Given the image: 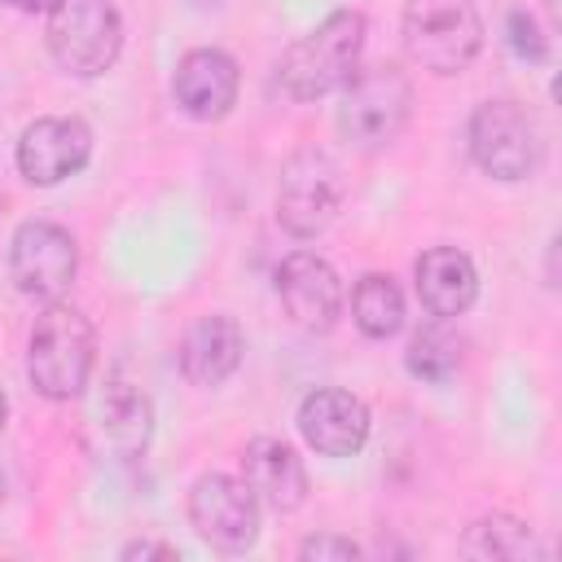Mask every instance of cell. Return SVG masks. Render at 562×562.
Instances as JSON below:
<instances>
[{"label":"cell","mask_w":562,"mask_h":562,"mask_svg":"<svg viewBox=\"0 0 562 562\" xmlns=\"http://www.w3.org/2000/svg\"><path fill=\"white\" fill-rule=\"evenodd\" d=\"M299 558L303 562H351L360 558V544H351L347 536H307L299 544Z\"/></svg>","instance_id":"obj_21"},{"label":"cell","mask_w":562,"mask_h":562,"mask_svg":"<svg viewBox=\"0 0 562 562\" xmlns=\"http://www.w3.org/2000/svg\"><path fill=\"white\" fill-rule=\"evenodd\" d=\"M88 430H92V443L114 457V461H132L149 448V435H154V404L145 391H136L132 382H105L101 395L92 400V413H88Z\"/></svg>","instance_id":"obj_12"},{"label":"cell","mask_w":562,"mask_h":562,"mask_svg":"<svg viewBox=\"0 0 562 562\" xmlns=\"http://www.w3.org/2000/svg\"><path fill=\"white\" fill-rule=\"evenodd\" d=\"M277 294H281L290 321L299 329H312V334H325L338 321V312H342V281L312 250H294V255L281 259V268H277Z\"/></svg>","instance_id":"obj_11"},{"label":"cell","mask_w":562,"mask_h":562,"mask_svg":"<svg viewBox=\"0 0 562 562\" xmlns=\"http://www.w3.org/2000/svg\"><path fill=\"white\" fill-rule=\"evenodd\" d=\"M413 114V83L400 66L378 61V66H356V75L342 83V105H338V132L360 145V149H386L400 140Z\"/></svg>","instance_id":"obj_3"},{"label":"cell","mask_w":562,"mask_h":562,"mask_svg":"<svg viewBox=\"0 0 562 562\" xmlns=\"http://www.w3.org/2000/svg\"><path fill=\"white\" fill-rule=\"evenodd\" d=\"M470 154L492 180H527L540 167V132L536 119L518 101H483L470 114Z\"/></svg>","instance_id":"obj_7"},{"label":"cell","mask_w":562,"mask_h":562,"mask_svg":"<svg viewBox=\"0 0 562 562\" xmlns=\"http://www.w3.org/2000/svg\"><path fill=\"white\" fill-rule=\"evenodd\" d=\"M404 48L430 75H461L483 48V18L470 0H408Z\"/></svg>","instance_id":"obj_4"},{"label":"cell","mask_w":562,"mask_h":562,"mask_svg":"<svg viewBox=\"0 0 562 562\" xmlns=\"http://www.w3.org/2000/svg\"><path fill=\"white\" fill-rule=\"evenodd\" d=\"M461 553L487 558V562H522V558H536L540 544H536L527 522H518L509 514H487L461 536Z\"/></svg>","instance_id":"obj_19"},{"label":"cell","mask_w":562,"mask_h":562,"mask_svg":"<svg viewBox=\"0 0 562 562\" xmlns=\"http://www.w3.org/2000/svg\"><path fill=\"white\" fill-rule=\"evenodd\" d=\"M351 321L364 338H395L404 329V294L391 277L369 272L351 290Z\"/></svg>","instance_id":"obj_18"},{"label":"cell","mask_w":562,"mask_h":562,"mask_svg":"<svg viewBox=\"0 0 562 562\" xmlns=\"http://www.w3.org/2000/svg\"><path fill=\"white\" fill-rule=\"evenodd\" d=\"M198 9H220V4H228V0H193Z\"/></svg>","instance_id":"obj_25"},{"label":"cell","mask_w":562,"mask_h":562,"mask_svg":"<svg viewBox=\"0 0 562 562\" xmlns=\"http://www.w3.org/2000/svg\"><path fill=\"white\" fill-rule=\"evenodd\" d=\"M342 167L325 149H299L281 167L277 184V224L290 237H316L334 224L342 206Z\"/></svg>","instance_id":"obj_6"},{"label":"cell","mask_w":562,"mask_h":562,"mask_svg":"<svg viewBox=\"0 0 562 562\" xmlns=\"http://www.w3.org/2000/svg\"><path fill=\"white\" fill-rule=\"evenodd\" d=\"M413 277H417V299H422V307H426L430 316H439V321L461 316V312L479 299L474 259H470L465 250H457V246H430V250H422Z\"/></svg>","instance_id":"obj_17"},{"label":"cell","mask_w":562,"mask_h":562,"mask_svg":"<svg viewBox=\"0 0 562 562\" xmlns=\"http://www.w3.org/2000/svg\"><path fill=\"white\" fill-rule=\"evenodd\" d=\"M4 417H9V400H4V391H0V430H4Z\"/></svg>","instance_id":"obj_26"},{"label":"cell","mask_w":562,"mask_h":562,"mask_svg":"<svg viewBox=\"0 0 562 562\" xmlns=\"http://www.w3.org/2000/svg\"><path fill=\"white\" fill-rule=\"evenodd\" d=\"M119 558H123V562H132V558H162V562H176V549H171V544H158V540H132V544H123Z\"/></svg>","instance_id":"obj_23"},{"label":"cell","mask_w":562,"mask_h":562,"mask_svg":"<svg viewBox=\"0 0 562 562\" xmlns=\"http://www.w3.org/2000/svg\"><path fill=\"white\" fill-rule=\"evenodd\" d=\"M92 360H97V334H92L88 316L66 303H48L40 312V321L31 329V347H26L31 386L44 400H75V395H83V386L92 378Z\"/></svg>","instance_id":"obj_2"},{"label":"cell","mask_w":562,"mask_h":562,"mask_svg":"<svg viewBox=\"0 0 562 562\" xmlns=\"http://www.w3.org/2000/svg\"><path fill=\"white\" fill-rule=\"evenodd\" d=\"M241 351H246V334L233 316L224 312L198 316L180 338V373L193 386H220L237 373Z\"/></svg>","instance_id":"obj_15"},{"label":"cell","mask_w":562,"mask_h":562,"mask_svg":"<svg viewBox=\"0 0 562 562\" xmlns=\"http://www.w3.org/2000/svg\"><path fill=\"white\" fill-rule=\"evenodd\" d=\"M79 272L75 237L53 220H26L9 246V277L22 299L57 303Z\"/></svg>","instance_id":"obj_8"},{"label":"cell","mask_w":562,"mask_h":562,"mask_svg":"<svg viewBox=\"0 0 562 562\" xmlns=\"http://www.w3.org/2000/svg\"><path fill=\"white\" fill-rule=\"evenodd\" d=\"M48 53L66 75L97 79L119 61L123 18L110 0H57L44 26Z\"/></svg>","instance_id":"obj_5"},{"label":"cell","mask_w":562,"mask_h":562,"mask_svg":"<svg viewBox=\"0 0 562 562\" xmlns=\"http://www.w3.org/2000/svg\"><path fill=\"white\" fill-rule=\"evenodd\" d=\"M88 158H92V132L83 119H35L18 140V171L40 189L83 171Z\"/></svg>","instance_id":"obj_10"},{"label":"cell","mask_w":562,"mask_h":562,"mask_svg":"<svg viewBox=\"0 0 562 562\" xmlns=\"http://www.w3.org/2000/svg\"><path fill=\"white\" fill-rule=\"evenodd\" d=\"M509 44H514L518 57H531V61L544 57V40H540V26H536L531 13H522V9L509 13Z\"/></svg>","instance_id":"obj_22"},{"label":"cell","mask_w":562,"mask_h":562,"mask_svg":"<svg viewBox=\"0 0 562 562\" xmlns=\"http://www.w3.org/2000/svg\"><path fill=\"white\" fill-rule=\"evenodd\" d=\"M237 61L224 53V48H189L176 66V101L189 119L198 123H215L224 119L233 105H237Z\"/></svg>","instance_id":"obj_14"},{"label":"cell","mask_w":562,"mask_h":562,"mask_svg":"<svg viewBox=\"0 0 562 562\" xmlns=\"http://www.w3.org/2000/svg\"><path fill=\"white\" fill-rule=\"evenodd\" d=\"M241 479L255 501L277 514H294L307 501V470L299 452L281 439H250L241 452Z\"/></svg>","instance_id":"obj_16"},{"label":"cell","mask_w":562,"mask_h":562,"mask_svg":"<svg viewBox=\"0 0 562 562\" xmlns=\"http://www.w3.org/2000/svg\"><path fill=\"white\" fill-rule=\"evenodd\" d=\"M0 505H4V474H0Z\"/></svg>","instance_id":"obj_27"},{"label":"cell","mask_w":562,"mask_h":562,"mask_svg":"<svg viewBox=\"0 0 562 562\" xmlns=\"http://www.w3.org/2000/svg\"><path fill=\"white\" fill-rule=\"evenodd\" d=\"M364 13L338 9L321 26H312L303 40H294L277 61V83L294 101H316L334 88H342L364 53Z\"/></svg>","instance_id":"obj_1"},{"label":"cell","mask_w":562,"mask_h":562,"mask_svg":"<svg viewBox=\"0 0 562 562\" xmlns=\"http://www.w3.org/2000/svg\"><path fill=\"white\" fill-rule=\"evenodd\" d=\"M189 522L193 531L220 549V553H241L259 536V501L246 487V479L233 474H202L189 492Z\"/></svg>","instance_id":"obj_9"},{"label":"cell","mask_w":562,"mask_h":562,"mask_svg":"<svg viewBox=\"0 0 562 562\" xmlns=\"http://www.w3.org/2000/svg\"><path fill=\"white\" fill-rule=\"evenodd\" d=\"M299 435L321 457H356L369 439V408L351 391L321 386L299 404Z\"/></svg>","instance_id":"obj_13"},{"label":"cell","mask_w":562,"mask_h":562,"mask_svg":"<svg viewBox=\"0 0 562 562\" xmlns=\"http://www.w3.org/2000/svg\"><path fill=\"white\" fill-rule=\"evenodd\" d=\"M4 4H13V9H22V13H48L57 0H4Z\"/></svg>","instance_id":"obj_24"},{"label":"cell","mask_w":562,"mask_h":562,"mask_svg":"<svg viewBox=\"0 0 562 562\" xmlns=\"http://www.w3.org/2000/svg\"><path fill=\"white\" fill-rule=\"evenodd\" d=\"M457 364H461V342L448 334V329H422V334H413V342H408V369L417 373V378H426V382H448L452 373H457Z\"/></svg>","instance_id":"obj_20"}]
</instances>
